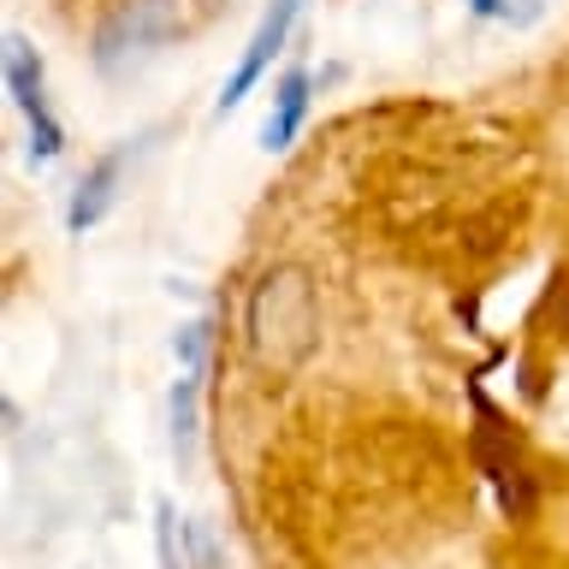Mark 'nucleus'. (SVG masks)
<instances>
[{
  "label": "nucleus",
  "instance_id": "8",
  "mask_svg": "<svg viewBox=\"0 0 569 569\" xmlns=\"http://www.w3.org/2000/svg\"><path fill=\"white\" fill-rule=\"evenodd\" d=\"M208 350H213V320H208V315H190L184 327L172 332L178 373H208Z\"/></svg>",
  "mask_w": 569,
  "mask_h": 569
},
{
  "label": "nucleus",
  "instance_id": "4",
  "mask_svg": "<svg viewBox=\"0 0 569 569\" xmlns=\"http://www.w3.org/2000/svg\"><path fill=\"white\" fill-rule=\"evenodd\" d=\"M297 12H302V0H273V7L261 12V24H256V36H249V48H243L238 71L226 78L220 101H213V119L238 113V107H243V96H249V89H256V83L267 78V66H273L279 53H284V42H291V30H297Z\"/></svg>",
  "mask_w": 569,
  "mask_h": 569
},
{
  "label": "nucleus",
  "instance_id": "10",
  "mask_svg": "<svg viewBox=\"0 0 569 569\" xmlns=\"http://www.w3.org/2000/svg\"><path fill=\"white\" fill-rule=\"evenodd\" d=\"M184 546H190V563H196V569H226L220 540H213L208 522H184Z\"/></svg>",
  "mask_w": 569,
  "mask_h": 569
},
{
  "label": "nucleus",
  "instance_id": "7",
  "mask_svg": "<svg viewBox=\"0 0 569 569\" xmlns=\"http://www.w3.org/2000/svg\"><path fill=\"white\" fill-rule=\"evenodd\" d=\"M309 101H315V78L309 71H284L279 89H273V113H267V124H261V149L267 154L291 149V137L302 131V119H309Z\"/></svg>",
  "mask_w": 569,
  "mask_h": 569
},
{
  "label": "nucleus",
  "instance_id": "2",
  "mask_svg": "<svg viewBox=\"0 0 569 569\" xmlns=\"http://www.w3.org/2000/svg\"><path fill=\"white\" fill-rule=\"evenodd\" d=\"M178 30V7L172 0H119L113 12L96 24V66L101 78H131V71H142L154 60L160 48L172 42Z\"/></svg>",
  "mask_w": 569,
  "mask_h": 569
},
{
  "label": "nucleus",
  "instance_id": "6",
  "mask_svg": "<svg viewBox=\"0 0 569 569\" xmlns=\"http://www.w3.org/2000/svg\"><path fill=\"white\" fill-rule=\"evenodd\" d=\"M196 439H202V373H178L167 391V445L178 475L196 469Z\"/></svg>",
  "mask_w": 569,
  "mask_h": 569
},
{
  "label": "nucleus",
  "instance_id": "9",
  "mask_svg": "<svg viewBox=\"0 0 569 569\" xmlns=\"http://www.w3.org/2000/svg\"><path fill=\"white\" fill-rule=\"evenodd\" d=\"M154 563L160 569H190V558H184V522H178L172 498H154Z\"/></svg>",
  "mask_w": 569,
  "mask_h": 569
},
{
  "label": "nucleus",
  "instance_id": "5",
  "mask_svg": "<svg viewBox=\"0 0 569 569\" xmlns=\"http://www.w3.org/2000/svg\"><path fill=\"white\" fill-rule=\"evenodd\" d=\"M137 142L124 137L119 149H107L101 160H89L83 167V178H78V190H71V202H66V231L71 238H83V231H96L107 213H113V202H119V190H124V178H131V167H137Z\"/></svg>",
  "mask_w": 569,
  "mask_h": 569
},
{
  "label": "nucleus",
  "instance_id": "11",
  "mask_svg": "<svg viewBox=\"0 0 569 569\" xmlns=\"http://www.w3.org/2000/svg\"><path fill=\"white\" fill-rule=\"evenodd\" d=\"M546 12V0H505V24H533Z\"/></svg>",
  "mask_w": 569,
  "mask_h": 569
},
{
  "label": "nucleus",
  "instance_id": "3",
  "mask_svg": "<svg viewBox=\"0 0 569 569\" xmlns=\"http://www.w3.org/2000/svg\"><path fill=\"white\" fill-rule=\"evenodd\" d=\"M7 96L12 107L30 119V160L36 167H48L53 154L66 149V131H60V119L48 113V96H42V53L30 48V36H7Z\"/></svg>",
  "mask_w": 569,
  "mask_h": 569
},
{
  "label": "nucleus",
  "instance_id": "1",
  "mask_svg": "<svg viewBox=\"0 0 569 569\" xmlns=\"http://www.w3.org/2000/svg\"><path fill=\"white\" fill-rule=\"evenodd\" d=\"M249 332H256V350L279 368H297L302 356L315 350V284L297 267H279V273L261 279V291L249 297Z\"/></svg>",
  "mask_w": 569,
  "mask_h": 569
}]
</instances>
